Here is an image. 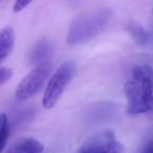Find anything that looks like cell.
Listing matches in <instances>:
<instances>
[{"mask_svg": "<svg viewBox=\"0 0 153 153\" xmlns=\"http://www.w3.org/2000/svg\"><path fill=\"white\" fill-rule=\"evenodd\" d=\"M124 90L129 114L137 115L153 111V68L147 64L134 66L131 79L126 82Z\"/></svg>", "mask_w": 153, "mask_h": 153, "instance_id": "6da1fadb", "label": "cell"}, {"mask_svg": "<svg viewBox=\"0 0 153 153\" xmlns=\"http://www.w3.org/2000/svg\"><path fill=\"white\" fill-rule=\"evenodd\" d=\"M111 9H98L76 16L67 32V42L70 45L83 44L101 35L112 19Z\"/></svg>", "mask_w": 153, "mask_h": 153, "instance_id": "7a4b0ae2", "label": "cell"}, {"mask_svg": "<svg viewBox=\"0 0 153 153\" xmlns=\"http://www.w3.org/2000/svg\"><path fill=\"white\" fill-rule=\"evenodd\" d=\"M76 72V64L74 61H65L62 63L56 71L49 76L48 83L44 90L42 105L45 109L55 107L59 99L61 98L64 89Z\"/></svg>", "mask_w": 153, "mask_h": 153, "instance_id": "3957f363", "label": "cell"}, {"mask_svg": "<svg viewBox=\"0 0 153 153\" xmlns=\"http://www.w3.org/2000/svg\"><path fill=\"white\" fill-rule=\"evenodd\" d=\"M51 66L48 62L37 65L19 82L15 90V98L19 102L27 101L37 94L51 76Z\"/></svg>", "mask_w": 153, "mask_h": 153, "instance_id": "277c9868", "label": "cell"}, {"mask_svg": "<svg viewBox=\"0 0 153 153\" xmlns=\"http://www.w3.org/2000/svg\"><path fill=\"white\" fill-rule=\"evenodd\" d=\"M123 144L115 140L111 131L100 132L84 143L79 153H124Z\"/></svg>", "mask_w": 153, "mask_h": 153, "instance_id": "5b68a950", "label": "cell"}, {"mask_svg": "<svg viewBox=\"0 0 153 153\" xmlns=\"http://www.w3.org/2000/svg\"><path fill=\"white\" fill-rule=\"evenodd\" d=\"M117 113V106L112 103H100L91 107L87 112L86 120L91 123L104 122L114 117Z\"/></svg>", "mask_w": 153, "mask_h": 153, "instance_id": "8992f818", "label": "cell"}, {"mask_svg": "<svg viewBox=\"0 0 153 153\" xmlns=\"http://www.w3.org/2000/svg\"><path fill=\"white\" fill-rule=\"evenodd\" d=\"M15 45V32L11 26L0 30V63L3 62L13 51Z\"/></svg>", "mask_w": 153, "mask_h": 153, "instance_id": "52a82bcc", "label": "cell"}, {"mask_svg": "<svg viewBox=\"0 0 153 153\" xmlns=\"http://www.w3.org/2000/svg\"><path fill=\"white\" fill-rule=\"evenodd\" d=\"M53 53V45L49 41L42 40L34 46L30 53V61L35 66L47 62V59Z\"/></svg>", "mask_w": 153, "mask_h": 153, "instance_id": "ba28073f", "label": "cell"}, {"mask_svg": "<svg viewBox=\"0 0 153 153\" xmlns=\"http://www.w3.org/2000/svg\"><path fill=\"white\" fill-rule=\"evenodd\" d=\"M44 146L35 138H22L16 143L14 153H42Z\"/></svg>", "mask_w": 153, "mask_h": 153, "instance_id": "9c48e42d", "label": "cell"}, {"mask_svg": "<svg viewBox=\"0 0 153 153\" xmlns=\"http://www.w3.org/2000/svg\"><path fill=\"white\" fill-rule=\"evenodd\" d=\"M10 135V122L7 114H0V153H2L7 146Z\"/></svg>", "mask_w": 153, "mask_h": 153, "instance_id": "30bf717a", "label": "cell"}, {"mask_svg": "<svg viewBox=\"0 0 153 153\" xmlns=\"http://www.w3.org/2000/svg\"><path fill=\"white\" fill-rule=\"evenodd\" d=\"M129 33L131 34V36L134 38V40L138 43H146L148 41V34L146 33V30H144L140 24H138L135 21H131L129 24Z\"/></svg>", "mask_w": 153, "mask_h": 153, "instance_id": "8fae6325", "label": "cell"}, {"mask_svg": "<svg viewBox=\"0 0 153 153\" xmlns=\"http://www.w3.org/2000/svg\"><path fill=\"white\" fill-rule=\"evenodd\" d=\"M13 76V71L10 68L0 67V85L7 83Z\"/></svg>", "mask_w": 153, "mask_h": 153, "instance_id": "7c38bea8", "label": "cell"}, {"mask_svg": "<svg viewBox=\"0 0 153 153\" xmlns=\"http://www.w3.org/2000/svg\"><path fill=\"white\" fill-rule=\"evenodd\" d=\"M33 1H34V0H16L15 4H14V7H13L14 12H15V13L22 12L24 9H26Z\"/></svg>", "mask_w": 153, "mask_h": 153, "instance_id": "4fadbf2b", "label": "cell"}, {"mask_svg": "<svg viewBox=\"0 0 153 153\" xmlns=\"http://www.w3.org/2000/svg\"><path fill=\"white\" fill-rule=\"evenodd\" d=\"M140 153H153V140L147 143L144 147L142 148Z\"/></svg>", "mask_w": 153, "mask_h": 153, "instance_id": "5bb4252c", "label": "cell"}, {"mask_svg": "<svg viewBox=\"0 0 153 153\" xmlns=\"http://www.w3.org/2000/svg\"><path fill=\"white\" fill-rule=\"evenodd\" d=\"M70 1H76V0H70Z\"/></svg>", "mask_w": 153, "mask_h": 153, "instance_id": "9a60e30c", "label": "cell"}, {"mask_svg": "<svg viewBox=\"0 0 153 153\" xmlns=\"http://www.w3.org/2000/svg\"><path fill=\"white\" fill-rule=\"evenodd\" d=\"M152 13H153V10H152Z\"/></svg>", "mask_w": 153, "mask_h": 153, "instance_id": "2e32d148", "label": "cell"}]
</instances>
